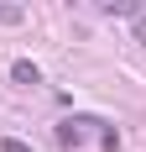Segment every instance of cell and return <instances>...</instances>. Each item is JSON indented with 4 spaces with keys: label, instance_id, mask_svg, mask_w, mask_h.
I'll use <instances>...</instances> for the list:
<instances>
[{
    "label": "cell",
    "instance_id": "cell-1",
    "mask_svg": "<svg viewBox=\"0 0 146 152\" xmlns=\"http://www.w3.org/2000/svg\"><path fill=\"white\" fill-rule=\"evenodd\" d=\"M89 131H99L94 115H68V121H58V142H63V147H78Z\"/></svg>",
    "mask_w": 146,
    "mask_h": 152
},
{
    "label": "cell",
    "instance_id": "cell-2",
    "mask_svg": "<svg viewBox=\"0 0 146 152\" xmlns=\"http://www.w3.org/2000/svg\"><path fill=\"white\" fill-rule=\"evenodd\" d=\"M11 79H16V84H37V79H42V68H37L31 58H21V63H11Z\"/></svg>",
    "mask_w": 146,
    "mask_h": 152
},
{
    "label": "cell",
    "instance_id": "cell-3",
    "mask_svg": "<svg viewBox=\"0 0 146 152\" xmlns=\"http://www.w3.org/2000/svg\"><path fill=\"white\" fill-rule=\"evenodd\" d=\"M0 21L5 26H21V5H0Z\"/></svg>",
    "mask_w": 146,
    "mask_h": 152
},
{
    "label": "cell",
    "instance_id": "cell-4",
    "mask_svg": "<svg viewBox=\"0 0 146 152\" xmlns=\"http://www.w3.org/2000/svg\"><path fill=\"white\" fill-rule=\"evenodd\" d=\"M0 152H31V142H21V137H5V142H0Z\"/></svg>",
    "mask_w": 146,
    "mask_h": 152
},
{
    "label": "cell",
    "instance_id": "cell-5",
    "mask_svg": "<svg viewBox=\"0 0 146 152\" xmlns=\"http://www.w3.org/2000/svg\"><path fill=\"white\" fill-rule=\"evenodd\" d=\"M136 42H146V11L136 16Z\"/></svg>",
    "mask_w": 146,
    "mask_h": 152
}]
</instances>
